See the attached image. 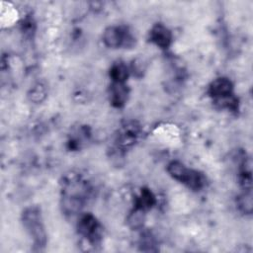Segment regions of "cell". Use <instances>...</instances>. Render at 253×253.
Here are the masks:
<instances>
[{
  "label": "cell",
  "mask_w": 253,
  "mask_h": 253,
  "mask_svg": "<svg viewBox=\"0 0 253 253\" xmlns=\"http://www.w3.org/2000/svg\"><path fill=\"white\" fill-rule=\"evenodd\" d=\"M90 183L77 172H69L61 182V209L67 215L78 213L92 195Z\"/></svg>",
  "instance_id": "1"
},
{
  "label": "cell",
  "mask_w": 253,
  "mask_h": 253,
  "mask_svg": "<svg viewBox=\"0 0 253 253\" xmlns=\"http://www.w3.org/2000/svg\"><path fill=\"white\" fill-rule=\"evenodd\" d=\"M23 225L39 250L46 244V233L41 210L38 207L27 208L22 214Z\"/></svg>",
  "instance_id": "2"
},
{
  "label": "cell",
  "mask_w": 253,
  "mask_h": 253,
  "mask_svg": "<svg viewBox=\"0 0 253 253\" xmlns=\"http://www.w3.org/2000/svg\"><path fill=\"white\" fill-rule=\"evenodd\" d=\"M167 172L175 180L183 183L189 189L199 191L204 188L206 184L205 176L194 169L187 168L179 161H172L167 166Z\"/></svg>",
  "instance_id": "3"
},
{
  "label": "cell",
  "mask_w": 253,
  "mask_h": 253,
  "mask_svg": "<svg viewBox=\"0 0 253 253\" xmlns=\"http://www.w3.org/2000/svg\"><path fill=\"white\" fill-rule=\"evenodd\" d=\"M103 42L107 46L112 48H126L131 47L134 44L135 39L127 27L112 26L105 30L103 34Z\"/></svg>",
  "instance_id": "4"
},
{
  "label": "cell",
  "mask_w": 253,
  "mask_h": 253,
  "mask_svg": "<svg viewBox=\"0 0 253 253\" xmlns=\"http://www.w3.org/2000/svg\"><path fill=\"white\" fill-rule=\"evenodd\" d=\"M77 229L79 234L92 245L98 244L102 239V226L92 213H84L80 216Z\"/></svg>",
  "instance_id": "5"
},
{
  "label": "cell",
  "mask_w": 253,
  "mask_h": 253,
  "mask_svg": "<svg viewBox=\"0 0 253 253\" xmlns=\"http://www.w3.org/2000/svg\"><path fill=\"white\" fill-rule=\"evenodd\" d=\"M140 135V127L135 122L126 123L118 130L116 135V149L121 154L129 147H131Z\"/></svg>",
  "instance_id": "6"
},
{
  "label": "cell",
  "mask_w": 253,
  "mask_h": 253,
  "mask_svg": "<svg viewBox=\"0 0 253 253\" xmlns=\"http://www.w3.org/2000/svg\"><path fill=\"white\" fill-rule=\"evenodd\" d=\"M149 40L160 48H168L172 42V34L164 25L156 24L149 32Z\"/></svg>",
  "instance_id": "7"
},
{
  "label": "cell",
  "mask_w": 253,
  "mask_h": 253,
  "mask_svg": "<svg viewBox=\"0 0 253 253\" xmlns=\"http://www.w3.org/2000/svg\"><path fill=\"white\" fill-rule=\"evenodd\" d=\"M233 85L232 82L225 77H219L213 80L209 87V94L214 99L228 96L233 94Z\"/></svg>",
  "instance_id": "8"
},
{
  "label": "cell",
  "mask_w": 253,
  "mask_h": 253,
  "mask_svg": "<svg viewBox=\"0 0 253 253\" xmlns=\"http://www.w3.org/2000/svg\"><path fill=\"white\" fill-rule=\"evenodd\" d=\"M128 88L125 83L113 82L110 86L109 96L111 104L116 108H122L127 101L128 98Z\"/></svg>",
  "instance_id": "9"
},
{
  "label": "cell",
  "mask_w": 253,
  "mask_h": 253,
  "mask_svg": "<svg viewBox=\"0 0 253 253\" xmlns=\"http://www.w3.org/2000/svg\"><path fill=\"white\" fill-rule=\"evenodd\" d=\"M155 204H156L155 196L147 188H142L138 197H136L134 200V208L142 210L144 211L150 210Z\"/></svg>",
  "instance_id": "10"
},
{
  "label": "cell",
  "mask_w": 253,
  "mask_h": 253,
  "mask_svg": "<svg viewBox=\"0 0 253 253\" xmlns=\"http://www.w3.org/2000/svg\"><path fill=\"white\" fill-rule=\"evenodd\" d=\"M128 68L124 62H116L112 65L110 69V77L113 82L125 83L128 77Z\"/></svg>",
  "instance_id": "11"
},
{
  "label": "cell",
  "mask_w": 253,
  "mask_h": 253,
  "mask_svg": "<svg viewBox=\"0 0 253 253\" xmlns=\"http://www.w3.org/2000/svg\"><path fill=\"white\" fill-rule=\"evenodd\" d=\"M144 211L133 208L132 211L127 216V224L132 229H140L143 226L144 220H145V214Z\"/></svg>",
  "instance_id": "12"
},
{
  "label": "cell",
  "mask_w": 253,
  "mask_h": 253,
  "mask_svg": "<svg viewBox=\"0 0 253 253\" xmlns=\"http://www.w3.org/2000/svg\"><path fill=\"white\" fill-rule=\"evenodd\" d=\"M252 194L251 191H243V193L237 198V207L243 212L250 214L252 212Z\"/></svg>",
  "instance_id": "13"
},
{
  "label": "cell",
  "mask_w": 253,
  "mask_h": 253,
  "mask_svg": "<svg viewBox=\"0 0 253 253\" xmlns=\"http://www.w3.org/2000/svg\"><path fill=\"white\" fill-rule=\"evenodd\" d=\"M214 103L222 109H226L231 112L238 111V99L233 95L230 94L225 97H221L218 99H214Z\"/></svg>",
  "instance_id": "14"
},
{
  "label": "cell",
  "mask_w": 253,
  "mask_h": 253,
  "mask_svg": "<svg viewBox=\"0 0 253 253\" xmlns=\"http://www.w3.org/2000/svg\"><path fill=\"white\" fill-rule=\"evenodd\" d=\"M139 246H140V250L142 251H157V247H156V242L154 237L152 236V234L148 231L143 232L140 236V240H139Z\"/></svg>",
  "instance_id": "15"
},
{
  "label": "cell",
  "mask_w": 253,
  "mask_h": 253,
  "mask_svg": "<svg viewBox=\"0 0 253 253\" xmlns=\"http://www.w3.org/2000/svg\"><path fill=\"white\" fill-rule=\"evenodd\" d=\"M45 88L42 85V84H38L36 85L32 90H31V93H30V99L34 102H42L44 98H45Z\"/></svg>",
  "instance_id": "16"
}]
</instances>
